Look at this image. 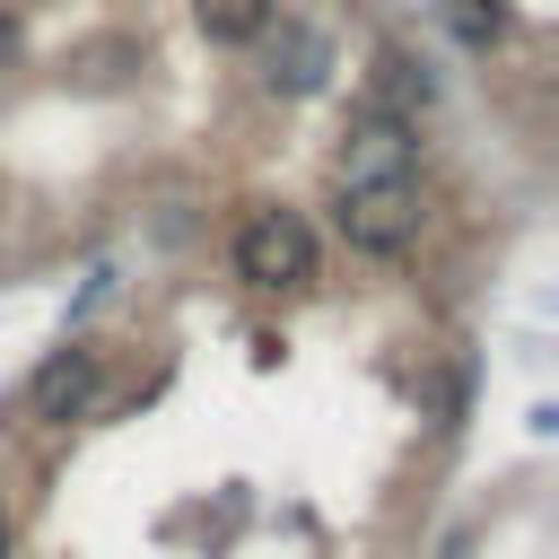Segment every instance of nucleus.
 <instances>
[{
	"mask_svg": "<svg viewBox=\"0 0 559 559\" xmlns=\"http://www.w3.org/2000/svg\"><path fill=\"white\" fill-rule=\"evenodd\" d=\"M411 166H419V131H411L402 114L358 105L349 131H341V183H393V175H411Z\"/></svg>",
	"mask_w": 559,
	"mask_h": 559,
	"instance_id": "obj_3",
	"label": "nucleus"
},
{
	"mask_svg": "<svg viewBox=\"0 0 559 559\" xmlns=\"http://www.w3.org/2000/svg\"><path fill=\"white\" fill-rule=\"evenodd\" d=\"M96 376H105V358H96L87 341H70V349H52V358L35 367V384H26V411H35V419H52V428H70V419L96 402Z\"/></svg>",
	"mask_w": 559,
	"mask_h": 559,
	"instance_id": "obj_4",
	"label": "nucleus"
},
{
	"mask_svg": "<svg viewBox=\"0 0 559 559\" xmlns=\"http://www.w3.org/2000/svg\"><path fill=\"white\" fill-rule=\"evenodd\" d=\"M332 227L358 245V253H402L419 236V175H393V183H341L332 192Z\"/></svg>",
	"mask_w": 559,
	"mask_h": 559,
	"instance_id": "obj_1",
	"label": "nucleus"
},
{
	"mask_svg": "<svg viewBox=\"0 0 559 559\" xmlns=\"http://www.w3.org/2000/svg\"><path fill=\"white\" fill-rule=\"evenodd\" d=\"M0 559H9V515H0Z\"/></svg>",
	"mask_w": 559,
	"mask_h": 559,
	"instance_id": "obj_9",
	"label": "nucleus"
},
{
	"mask_svg": "<svg viewBox=\"0 0 559 559\" xmlns=\"http://www.w3.org/2000/svg\"><path fill=\"white\" fill-rule=\"evenodd\" d=\"M192 17H201L210 44H262L271 17H280V0H192Z\"/></svg>",
	"mask_w": 559,
	"mask_h": 559,
	"instance_id": "obj_6",
	"label": "nucleus"
},
{
	"mask_svg": "<svg viewBox=\"0 0 559 559\" xmlns=\"http://www.w3.org/2000/svg\"><path fill=\"white\" fill-rule=\"evenodd\" d=\"M323 79V35H306V26H288V44L271 52V87H288V96H306Z\"/></svg>",
	"mask_w": 559,
	"mask_h": 559,
	"instance_id": "obj_8",
	"label": "nucleus"
},
{
	"mask_svg": "<svg viewBox=\"0 0 559 559\" xmlns=\"http://www.w3.org/2000/svg\"><path fill=\"white\" fill-rule=\"evenodd\" d=\"M437 17L454 26V44H463V52L507 44V0H437Z\"/></svg>",
	"mask_w": 559,
	"mask_h": 559,
	"instance_id": "obj_7",
	"label": "nucleus"
},
{
	"mask_svg": "<svg viewBox=\"0 0 559 559\" xmlns=\"http://www.w3.org/2000/svg\"><path fill=\"white\" fill-rule=\"evenodd\" d=\"M236 280L245 288H306L314 280V227L297 210H253L236 227Z\"/></svg>",
	"mask_w": 559,
	"mask_h": 559,
	"instance_id": "obj_2",
	"label": "nucleus"
},
{
	"mask_svg": "<svg viewBox=\"0 0 559 559\" xmlns=\"http://www.w3.org/2000/svg\"><path fill=\"white\" fill-rule=\"evenodd\" d=\"M428 96H437L428 61H419L411 44H384V52H376V96H367V105H376V114H402V122H411V105H428Z\"/></svg>",
	"mask_w": 559,
	"mask_h": 559,
	"instance_id": "obj_5",
	"label": "nucleus"
}]
</instances>
